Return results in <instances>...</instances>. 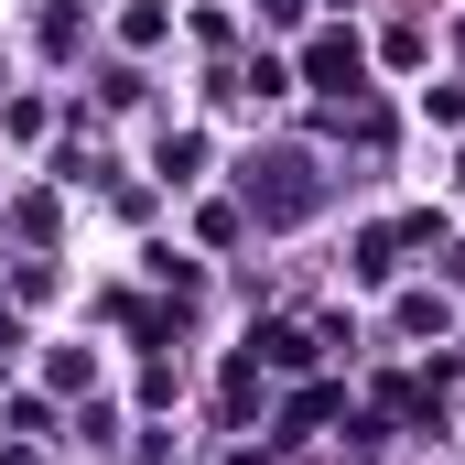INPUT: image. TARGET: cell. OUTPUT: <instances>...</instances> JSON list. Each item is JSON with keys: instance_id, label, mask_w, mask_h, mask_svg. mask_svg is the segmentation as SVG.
Here are the masks:
<instances>
[{"instance_id": "obj_1", "label": "cell", "mask_w": 465, "mask_h": 465, "mask_svg": "<svg viewBox=\"0 0 465 465\" xmlns=\"http://www.w3.org/2000/svg\"><path fill=\"white\" fill-rule=\"evenodd\" d=\"M314 76H325V87H357V44H347V33H336V44H314Z\"/></svg>"}]
</instances>
